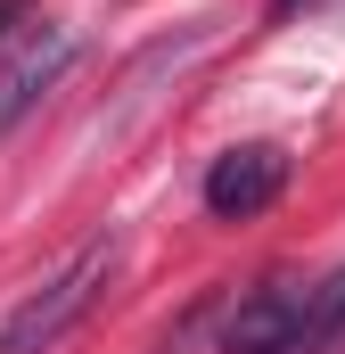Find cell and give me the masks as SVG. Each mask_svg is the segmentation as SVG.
Returning <instances> with one entry per match:
<instances>
[{"label":"cell","instance_id":"cell-1","mask_svg":"<svg viewBox=\"0 0 345 354\" xmlns=\"http://www.w3.org/2000/svg\"><path fill=\"white\" fill-rule=\"evenodd\" d=\"M115 264H124V239L115 231H99V239H83L66 264L50 272V288H33L8 322H0V354H50L75 322H83L90 305L107 297V280H115Z\"/></svg>","mask_w":345,"mask_h":354},{"label":"cell","instance_id":"cell-2","mask_svg":"<svg viewBox=\"0 0 345 354\" xmlns=\"http://www.w3.org/2000/svg\"><path fill=\"white\" fill-rule=\"evenodd\" d=\"M75 50H83V41H75L66 25H50V17H33V25H17V33L0 41V132H17V124L33 115V99L75 66Z\"/></svg>","mask_w":345,"mask_h":354},{"label":"cell","instance_id":"cell-3","mask_svg":"<svg viewBox=\"0 0 345 354\" xmlns=\"http://www.w3.org/2000/svg\"><path fill=\"white\" fill-rule=\"evenodd\" d=\"M279 189H288V157H279L271 140L222 149V157L206 165V214H214V223H255Z\"/></svg>","mask_w":345,"mask_h":354},{"label":"cell","instance_id":"cell-4","mask_svg":"<svg viewBox=\"0 0 345 354\" xmlns=\"http://www.w3.org/2000/svg\"><path fill=\"white\" fill-rule=\"evenodd\" d=\"M296 313H304V288L296 280H263L255 297H239V313L222 330V354H288L296 346Z\"/></svg>","mask_w":345,"mask_h":354},{"label":"cell","instance_id":"cell-5","mask_svg":"<svg viewBox=\"0 0 345 354\" xmlns=\"http://www.w3.org/2000/svg\"><path fill=\"white\" fill-rule=\"evenodd\" d=\"M329 338H345V264L321 280V288H304V313H296V346L288 354H321Z\"/></svg>","mask_w":345,"mask_h":354},{"label":"cell","instance_id":"cell-6","mask_svg":"<svg viewBox=\"0 0 345 354\" xmlns=\"http://www.w3.org/2000/svg\"><path fill=\"white\" fill-rule=\"evenodd\" d=\"M17 25H25V0H0V41H8Z\"/></svg>","mask_w":345,"mask_h":354},{"label":"cell","instance_id":"cell-7","mask_svg":"<svg viewBox=\"0 0 345 354\" xmlns=\"http://www.w3.org/2000/svg\"><path fill=\"white\" fill-rule=\"evenodd\" d=\"M296 8H313V0H271V17H296Z\"/></svg>","mask_w":345,"mask_h":354}]
</instances>
